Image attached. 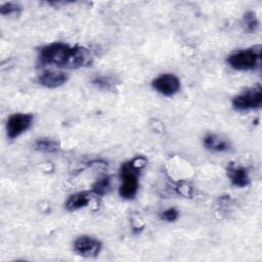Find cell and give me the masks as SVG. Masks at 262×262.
Masks as SVG:
<instances>
[{"instance_id":"10","label":"cell","mask_w":262,"mask_h":262,"mask_svg":"<svg viewBox=\"0 0 262 262\" xmlns=\"http://www.w3.org/2000/svg\"><path fill=\"white\" fill-rule=\"evenodd\" d=\"M203 143L207 149L212 151H217V152H223L230 148V144L228 143V141L216 134L206 135L204 137Z\"/></svg>"},{"instance_id":"5","label":"cell","mask_w":262,"mask_h":262,"mask_svg":"<svg viewBox=\"0 0 262 262\" xmlns=\"http://www.w3.org/2000/svg\"><path fill=\"white\" fill-rule=\"evenodd\" d=\"M32 114L17 113L11 115L6 122V133L9 139H14L26 132L33 124Z\"/></svg>"},{"instance_id":"6","label":"cell","mask_w":262,"mask_h":262,"mask_svg":"<svg viewBox=\"0 0 262 262\" xmlns=\"http://www.w3.org/2000/svg\"><path fill=\"white\" fill-rule=\"evenodd\" d=\"M101 243L95 237L89 235H81L74 242V251L85 258L96 257L101 250Z\"/></svg>"},{"instance_id":"12","label":"cell","mask_w":262,"mask_h":262,"mask_svg":"<svg viewBox=\"0 0 262 262\" xmlns=\"http://www.w3.org/2000/svg\"><path fill=\"white\" fill-rule=\"evenodd\" d=\"M35 148L46 154H53L59 149V143L53 139L40 138L35 142Z\"/></svg>"},{"instance_id":"15","label":"cell","mask_w":262,"mask_h":262,"mask_svg":"<svg viewBox=\"0 0 262 262\" xmlns=\"http://www.w3.org/2000/svg\"><path fill=\"white\" fill-rule=\"evenodd\" d=\"M108 188H110V178L107 176H104V177L98 179L94 183V185L92 187V191L98 195H102L107 191Z\"/></svg>"},{"instance_id":"16","label":"cell","mask_w":262,"mask_h":262,"mask_svg":"<svg viewBox=\"0 0 262 262\" xmlns=\"http://www.w3.org/2000/svg\"><path fill=\"white\" fill-rule=\"evenodd\" d=\"M178 216H179V212L175 208H169V209L163 211L160 215L162 220H165L168 222H173V221L177 220Z\"/></svg>"},{"instance_id":"4","label":"cell","mask_w":262,"mask_h":262,"mask_svg":"<svg viewBox=\"0 0 262 262\" xmlns=\"http://www.w3.org/2000/svg\"><path fill=\"white\" fill-rule=\"evenodd\" d=\"M262 105V88L254 86L236 95L232 99V106L237 111H249L259 108Z\"/></svg>"},{"instance_id":"7","label":"cell","mask_w":262,"mask_h":262,"mask_svg":"<svg viewBox=\"0 0 262 262\" xmlns=\"http://www.w3.org/2000/svg\"><path fill=\"white\" fill-rule=\"evenodd\" d=\"M151 86L161 94L172 96L179 91L180 81L173 74H163L151 82Z\"/></svg>"},{"instance_id":"17","label":"cell","mask_w":262,"mask_h":262,"mask_svg":"<svg viewBox=\"0 0 262 262\" xmlns=\"http://www.w3.org/2000/svg\"><path fill=\"white\" fill-rule=\"evenodd\" d=\"M92 83L97 87L104 89H110L113 85V81L107 77H97L92 80Z\"/></svg>"},{"instance_id":"14","label":"cell","mask_w":262,"mask_h":262,"mask_svg":"<svg viewBox=\"0 0 262 262\" xmlns=\"http://www.w3.org/2000/svg\"><path fill=\"white\" fill-rule=\"evenodd\" d=\"M21 10V6L16 2H6L0 6V13L2 15L18 14Z\"/></svg>"},{"instance_id":"8","label":"cell","mask_w":262,"mask_h":262,"mask_svg":"<svg viewBox=\"0 0 262 262\" xmlns=\"http://www.w3.org/2000/svg\"><path fill=\"white\" fill-rule=\"evenodd\" d=\"M69 79L67 73L61 71H45L38 76V82L46 88H57Z\"/></svg>"},{"instance_id":"2","label":"cell","mask_w":262,"mask_h":262,"mask_svg":"<svg viewBox=\"0 0 262 262\" xmlns=\"http://www.w3.org/2000/svg\"><path fill=\"white\" fill-rule=\"evenodd\" d=\"M146 161L142 157H137L130 162L124 163L120 169L121 185L119 193L123 199L131 200L138 190V174L139 170L144 167Z\"/></svg>"},{"instance_id":"11","label":"cell","mask_w":262,"mask_h":262,"mask_svg":"<svg viewBox=\"0 0 262 262\" xmlns=\"http://www.w3.org/2000/svg\"><path fill=\"white\" fill-rule=\"evenodd\" d=\"M91 201V196L86 191H80L71 194L66 201V209L68 211H76L81 208L86 207Z\"/></svg>"},{"instance_id":"13","label":"cell","mask_w":262,"mask_h":262,"mask_svg":"<svg viewBox=\"0 0 262 262\" xmlns=\"http://www.w3.org/2000/svg\"><path fill=\"white\" fill-rule=\"evenodd\" d=\"M243 23L246 27V30L250 33H253L257 30L258 28V19L256 17V14L253 11H248L244 14Z\"/></svg>"},{"instance_id":"9","label":"cell","mask_w":262,"mask_h":262,"mask_svg":"<svg viewBox=\"0 0 262 262\" xmlns=\"http://www.w3.org/2000/svg\"><path fill=\"white\" fill-rule=\"evenodd\" d=\"M227 176L231 184L236 187H245L250 183L248 170L241 166L229 165L227 168Z\"/></svg>"},{"instance_id":"1","label":"cell","mask_w":262,"mask_h":262,"mask_svg":"<svg viewBox=\"0 0 262 262\" xmlns=\"http://www.w3.org/2000/svg\"><path fill=\"white\" fill-rule=\"evenodd\" d=\"M38 59L42 66L50 64L68 69H78L89 66L92 61V56L86 47L53 42L40 48Z\"/></svg>"},{"instance_id":"3","label":"cell","mask_w":262,"mask_h":262,"mask_svg":"<svg viewBox=\"0 0 262 262\" xmlns=\"http://www.w3.org/2000/svg\"><path fill=\"white\" fill-rule=\"evenodd\" d=\"M261 45L246 50H239L227 57V63L237 71H250L259 67L261 59Z\"/></svg>"}]
</instances>
